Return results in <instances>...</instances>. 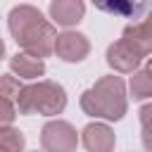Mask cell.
Instances as JSON below:
<instances>
[{
	"label": "cell",
	"mask_w": 152,
	"mask_h": 152,
	"mask_svg": "<svg viewBox=\"0 0 152 152\" xmlns=\"http://www.w3.org/2000/svg\"><path fill=\"white\" fill-rule=\"evenodd\" d=\"M7 26H10L14 43L21 48V52H26L36 59H45L55 52V40L59 33L43 17V12L38 7H33V5L12 7L7 14Z\"/></svg>",
	"instance_id": "cell-1"
},
{
	"label": "cell",
	"mask_w": 152,
	"mask_h": 152,
	"mask_svg": "<svg viewBox=\"0 0 152 152\" xmlns=\"http://www.w3.org/2000/svg\"><path fill=\"white\" fill-rule=\"evenodd\" d=\"M81 109L88 116L104 119V121H119L128 112V95L126 83L119 74H109L97 78L88 90L81 95Z\"/></svg>",
	"instance_id": "cell-2"
},
{
	"label": "cell",
	"mask_w": 152,
	"mask_h": 152,
	"mask_svg": "<svg viewBox=\"0 0 152 152\" xmlns=\"http://www.w3.org/2000/svg\"><path fill=\"white\" fill-rule=\"evenodd\" d=\"M17 112L24 116H57L66 109V90L55 81H38L31 86H24V90L17 97Z\"/></svg>",
	"instance_id": "cell-3"
},
{
	"label": "cell",
	"mask_w": 152,
	"mask_h": 152,
	"mask_svg": "<svg viewBox=\"0 0 152 152\" xmlns=\"http://www.w3.org/2000/svg\"><path fill=\"white\" fill-rule=\"evenodd\" d=\"M78 142H81V135L64 119H52L40 128L43 152H74Z\"/></svg>",
	"instance_id": "cell-4"
},
{
	"label": "cell",
	"mask_w": 152,
	"mask_h": 152,
	"mask_svg": "<svg viewBox=\"0 0 152 152\" xmlns=\"http://www.w3.org/2000/svg\"><path fill=\"white\" fill-rule=\"evenodd\" d=\"M121 40L142 59L147 55H152V7L150 12L140 19V21H131L126 24L124 33H121Z\"/></svg>",
	"instance_id": "cell-5"
},
{
	"label": "cell",
	"mask_w": 152,
	"mask_h": 152,
	"mask_svg": "<svg viewBox=\"0 0 152 152\" xmlns=\"http://www.w3.org/2000/svg\"><path fill=\"white\" fill-rule=\"evenodd\" d=\"M55 55L66 64L83 62L90 55V40H88V36H83L78 31H64L55 40Z\"/></svg>",
	"instance_id": "cell-6"
},
{
	"label": "cell",
	"mask_w": 152,
	"mask_h": 152,
	"mask_svg": "<svg viewBox=\"0 0 152 152\" xmlns=\"http://www.w3.org/2000/svg\"><path fill=\"white\" fill-rule=\"evenodd\" d=\"M81 145L88 152H114L116 135L107 124L95 121V124H88L81 131Z\"/></svg>",
	"instance_id": "cell-7"
},
{
	"label": "cell",
	"mask_w": 152,
	"mask_h": 152,
	"mask_svg": "<svg viewBox=\"0 0 152 152\" xmlns=\"http://www.w3.org/2000/svg\"><path fill=\"white\" fill-rule=\"evenodd\" d=\"M140 57L119 38L116 43H112L107 48V64L116 71V74H135L140 66Z\"/></svg>",
	"instance_id": "cell-8"
},
{
	"label": "cell",
	"mask_w": 152,
	"mask_h": 152,
	"mask_svg": "<svg viewBox=\"0 0 152 152\" xmlns=\"http://www.w3.org/2000/svg\"><path fill=\"white\" fill-rule=\"evenodd\" d=\"M48 12H50V17H52V21L57 26L69 28V26H76L83 19L86 5L81 0H57V2H50Z\"/></svg>",
	"instance_id": "cell-9"
},
{
	"label": "cell",
	"mask_w": 152,
	"mask_h": 152,
	"mask_svg": "<svg viewBox=\"0 0 152 152\" xmlns=\"http://www.w3.org/2000/svg\"><path fill=\"white\" fill-rule=\"evenodd\" d=\"M10 69H12V74L14 76H19V81L24 78V81H43V76H45V62L43 59H36V57H31V55H26V52H17V55H12L10 57Z\"/></svg>",
	"instance_id": "cell-10"
},
{
	"label": "cell",
	"mask_w": 152,
	"mask_h": 152,
	"mask_svg": "<svg viewBox=\"0 0 152 152\" xmlns=\"http://www.w3.org/2000/svg\"><path fill=\"white\" fill-rule=\"evenodd\" d=\"M100 12H107V14H116V17H124V19H133V21H140L147 12H150V2H97L95 5Z\"/></svg>",
	"instance_id": "cell-11"
},
{
	"label": "cell",
	"mask_w": 152,
	"mask_h": 152,
	"mask_svg": "<svg viewBox=\"0 0 152 152\" xmlns=\"http://www.w3.org/2000/svg\"><path fill=\"white\" fill-rule=\"evenodd\" d=\"M128 88L133 100H152V71L150 69L135 71L128 81Z\"/></svg>",
	"instance_id": "cell-12"
},
{
	"label": "cell",
	"mask_w": 152,
	"mask_h": 152,
	"mask_svg": "<svg viewBox=\"0 0 152 152\" xmlns=\"http://www.w3.org/2000/svg\"><path fill=\"white\" fill-rule=\"evenodd\" d=\"M26 138L19 128H0V152H24Z\"/></svg>",
	"instance_id": "cell-13"
},
{
	"label": "cell",
	"mask_w": 152,
	"mask_h": 152,
	"mask_svg": "<svg viewBox=\"0 0 152 152\" xmlns=\"http://www.w3.org/2000/svg\"><path fill=\"white\" fill-rule=\"evenodd\" d=\"M138 119H140V140L145 152H152V102L142 104L138 109Z\"/></svg>",
	"instance_id": "cell-14"
},
{
	"label": "cell",
	"mask_w": 152,
	"mask_h": 152,
	"mask_svg": "<svg viewBox=\"0 0 152 152\" xmlns=\"http://www.w3.org/2000/svg\"><path fill=\"white\" fill-rule=\"evenodd\" d=\"M21 90H24V86L14 74H2L0 76V97H5L10 102H17Z\"/></svg>",
	"instance_id": "cell-15"
},
{
	"label": "cell",
	"mask_w": 152,
	"mask_h": 152,
	"mask_svg": "<svg viewBox=\"0 0 152 152\" xmlns=\"http://www.w3.org/2000/svg\"><path fill=\"white\" fill-rule=\"evenodd\" d=\"M14 116H17V104L10 102V100H5V97H0V128L12 126Z\"/></svg>",
	"instance_id": "cell-16"
},
{
	"label": "cell",
	"mask_w": 152,
	"mask_h": 152,
	"mask_svg": "<svg viewBox=\"0 0 152 152\" xmlns=\"http://www.w3.org/2000/svg\"><path fill=\"white\" fill-rule=\"evenodd\" d=\"M2 57H5V40L0 38V59H2Z\"/></svg>",
	"instance_id": "cell-17"
},
{
	"label": "cell",
	"mask_w": 152,
	"mask_h": 152,
	"mask_svg": "<svg viewBox=\"0 0 152 152\" xmlns=\"http://www.w3.org/2000/svg\"><path fill=\"white\" fill-rule=\"evenodd\" d=\"M147 69H150V71H152V57H150V62H147Z\"/></svg>",
	"instance_id": "cell-18"
}]
</instances>
